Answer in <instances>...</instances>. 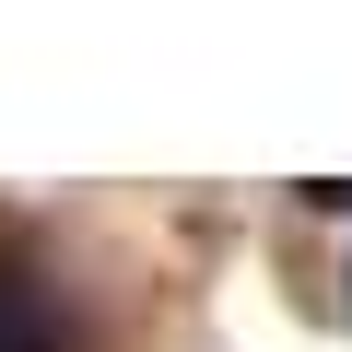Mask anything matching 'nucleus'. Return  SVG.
Masks as SVG:
<instances>
[{
	"label": "nucleus",
	"mask_w": 352,
	"mask_h": 352,
	"mask_svg": "<svg viewBox=\"0 0 352 352\" xmlns=\"http://www.w3.org/2000/svg\"><path fill=\"white\" fill-rule=\"evenodd\" d=\"M0 352H82V317H71V282L47 270V247L0 212Z\"/></svg>",
	"instance_id": "obj_1"
}]
</instances>
